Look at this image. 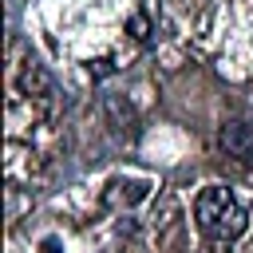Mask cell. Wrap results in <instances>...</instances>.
I'll use <instances>...</instances> for the list:
<instances>
[{
	"label": "cell",
	"mask_w": 253,
	"mask_h": 253,
	"mask_svg": "<svg viewBox=\"0 0 253 253\" xmlns=\"http://www.w3.org/2000/svg\"><path fill=\"white\" fill-rule=\"evenodd\" d=\"M194 217H198V229L210 241H217V245L237 241L245 233V225H249V213H245V206L237 202V194L229 186H206V190H198Z\"/></svg>",
	"instance_id": "1"
},
{
	"label": "cell",
	"mask_w": 253,
	"mask_h": 253,
	"mask_svg": "<svg viewBox=\"0 0 253 253\" xmlns=\"http://www.w3.org/2000/svg\"><path fill=\"white\" fill-rule=\"evenodd\" d=\"M217 142L233 158H253V126L249 123H225L221 134H217Z\"/></svg>",
	"instance_id": "2"
}]
</instances>
